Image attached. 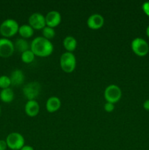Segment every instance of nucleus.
Listing matches in <instances>:
<instances>
[{
    "label": "nucleus",
    "instance_id": "1",
    "mask_svg": "<svg viewBox=\"0 0 149 150\" xmlns=\"http://www.w3.org/2000/svg\"><path fill=\"white\" fill-rule=\"evenodd\" d=\"M30 49L37 57H47L52 54L53 45L51 40L42 36L37 37L31 42Z\"/></svg>",
    "mask_w": 149,
    "mask_h": 150
},
{
    "label": "nucleus",
    "instance_id": "2",
    "mask_svg": "<svg viewBox=\"0 0 149 150\" xmlns=\"http://www.w3.org/2000/svg\"><path fill=\"white\" fill-rule=\"evenodd\" d=\"M19 24L15 20L7 18L0 24V35L4 38L9 39L18 33Z\"/></svg>",
    "mask_w": 149,
    "mask_h": 150
},
{
    "label": "nucleus",
    "instance_id": "3",
    "mask_svg": "<svg viewBox=\"0 0 149 150\" xmlns=\"http://www.w3.org/2000/svg\"><path fill=\"white\" fill-rule=\"evenodd\" d=\"M60 67L61 70L66 73H71L75 70L77 61L76 57L73 53L66 52L63 53L60 57Z\"/></svg>",
    "mask_w": 149,
    "mask_h": 150
},
{
    "label": "nucleus",
    "instance_id": "4",
    "mask_svg": "<svg viewBox=\"0 0 149 150\" xmlns=\"http://www.w3.org/2000/svg\"><path fill=\"white\" fill-rule=\"evenodd\" d=\"M104 97L107 102L116 103L122 97V91L121 88L115 84H110L105 88L104 91Z\"/></svg>",
    "mask_w": 149,
    "mask_h": 150
},
{
    "label": "nucleus",
    "instance_id": "5",
    "mask_svg": "<svg viewBox=\"0 0 149 150\" xmlns=\"http://www.w3.org/2000/svg\"><path fill=\"white\" fill-rule=\"evenodd\" d=\"M7 147L11 150H20L25 145V139L20 133L13 132L6 138Z\"/></svg>",
    "mask_w": 149,
    "mask_h": 150
},
{
    "label": "nucleus",
    "instance_id": "6",
    "mask_svg": "<svg viewBox=\"0 0 149 150\" xmlns=\"http://www.w3.org/2000/svg\"><path fill=\"white\" fill-rule=\"evenodd\" d=\"M131 48L133 53L138 57H145L149 52L148 43L141 38H134L131 42Z\"/></svg>",
    "mask_w": 149,
    "mask_h": 150
},
{
    "label": "nucleus",
    "instance_id": "7",
    "mask_svg": "<svg viewBox=\"0 0 149 150\" xmlns=\"http://www.w3.org/2000/svg\"><path fill=\"white\" fill-rule=\"evenodd\" d=\"M41 92L40 83L37 81H31L26 83L23 87V93L28 100H35Z\"/></svg>",
    "mask_w": 149,
    "mask_h": 150
},
{
    "label": "nucleus",
    "instance_id": "8",
    "mask_svg": "<svg viewBox=\"0 0 149 150\" xmlns=\"http://www.w3.org/2000/svg\"><path fill=\"white\" fill-rule=\"evenodd\" d=\"M29 25L32 26V29L34 30H42L46 26L45 23V16L39 13H34L29 16Z\"/></svg>",
    "mask_w": 149,
    "mask_h": 150
},
{
    "label": "nucleus",
    "instance_id": "9",
    "mask_svg": "<svg viewBox=\"0 0 149 150\" xmlns=\"http://www.w3.org/2000/svg\"><path fill=\"white\" fill-rule=\"evenodd\" d=\"M15 51L14 43L7 38H0V57L8 58Z\"/></svg>",
    "mask_w": 149,
    "mask_h": 150
},
{
    "label": "nucleus",
    "instance_id": "10",
    "mask_svg": "<svg viewBox=\"0 0 149 150\" xmlns=\"http://www.w3.org/2000/svg\"><path fill=\"white\" fill-rule=\"evenodd\" d=\"M86 23H87V26L89 29L96 30V29H99L104 26L105 18L102 15L94 13V14L91 15L88 18Z\"/></svg>",
    "mask_w": 149,
    "mask_h": 150
},
{
    "label": "nucleus",
    "instance_id": "11",
    "mask_svg": "<svg viewBox=\"0 0 149 150\" xmlns=\"http://www.w3.org/2000/svg\"><path fill=\"white\" fill-rule=\"evenodd\" d=\"M61 16L59 12L56 10H51L48 12L45 16V23L46 26L55 28L61 23Z\"/></svg>",
    "mask_w": 149,
    "mask_h": 150
},
{
    "label": "nucleus",
    "instance_id": "12",
    "mask_svg": "<svg viewBox=\"0 0 149 150\" xmlns=\"http://www.w3.org/2000/svg\"><path fill=\"white\" fill-rule=\"evenodd\" d=\"M39 105L35 100H28L25 105V113L30 117H34L38 115L39 112Z\"/></svg>",
    "mask_w": 149,
    "mask_h": 150
},
{
    "label": "nucleus",
    "instance_id": "13",
    "mask_svg": "<svg viewBox=\"0 0 149 150\" xmlns=\"http://www.w3.org/2000/svg\"><path fill=\"white\" fill-rule=\"evenodd\" d=\"M10 79L11 81V86H18L24 82V73L20 69H15L11 73Z\"/></svg>",
    "mask_w": 149,
    "mask_h": 150
},
{
    "label": "nucleus",
    "instance_id": "14",
    "mask_svg": "<svg viewBox=\"0 0 149 150\" xmlns=\"http://www.w3.org/2000/svg\"><path fill=\"white\" fill-rule=\"evenodd\" d=\"M61 100L55 96L51 97L48 98L45 103V107L48 112L55 113L61 108Z\"/></svg>",
    "mask_w": 149,
    "mask_h": 150
},
{
    "label": "nucleus",
    "instance_id": "15",
    "mask_svg": "<svg viewBox=\"0 0 149 150\" xmlns=\"http://www.w3.org/2000/svg\"><path fill=\"white\" fill-rule=\"evenodd\" d=\"M77 45V40L72 36H67L63 40V46L67 52L72 53L76 49Z\"/></svg>",
    "mask_w": 149,
    "mask_h": 150
},
{
    "label": "nucleus",
    "instance_id": "16",
    "mask_svg": "<svg viewBox=\"0 0 149 150\" xmlns=\"http://www.w3.org/2000/svg\"><path fill=\"white\" fill-rule=\"evenodd\" d=\"M14 92L11 88L1 89L0 92V100L5 103H11L14 100Z\"/></svg>",
    "mask_w": 149,
    "mask_h": 150
},
{
    "label": "nucleus",
    "instance_id": "17",
    "mask_svg": "<svg viewBox=\"0 0 149 150\" xmlns=\"http://www.w3.org/2000/svg\"><path fill=\"white\" fill-rule=\"evenodd\" d=\"M14 46L15 50L16 49L18 52L21 53V54L30 49L29 43L26 39H23V38H18V39L16 40L14 43Z\"/></svg>",
    "mask_w": 149,
    "mask_h": 150
},
{
    "label": "nucleus",
    "instance_id": "18",
    "mask_svg": "<svg viewBox=\"0 0 149 150\" xmlns=\"http://www.w3.org/2000/svg\"><path fill=\"white\" fill-rule=\"evenodd\" d=\"M18 34L20 35L21 38L27 39L33 36L34 29L29 24H23L19 26Z\"/></svg>",
    "mask_w": 149,
    "mask_h": 150
},
{
    "label": "nucleus",
    "instance_id": "19",
    "mask_svg": "<svg viewBox=\"0 0 149 150\" xmlns=\"http://www.w3.org/2000/svg\"><path fill=\"white\" fill-rule=\"evenodd\" d=\"M35 57L36 56L34 54V53L31 51V49L28 50V51H25V52L22 53L21 56H20V58H21V61L23 63H26V64H30L34 60Z\"/></svg>",
    "mask_w": 149,
    "mask_h": 150
},
{
    "label": "nucleus",
    "instance_id": "20",
    "mask_svg": "<svg viewBox=\"0 0 149 150\" xmlns=\"http://www.w3.org/2000/svg\"><path fill=\"white\" fill-rule=\"evenodd\" d=\"M42 37H43V38H45V39L48 40H51V39H53V38L55 37L56 31L53 28L46 26L42 30Z\"/></svg>",
    "mask_w": 149,
    "mask_h": 150
},
{
    "label": "nucleus",
    "instance_id": "21",
    "mask_svg": "<svg viewBox=\"0 0 149 150\" xmlns=\"http://www.w3.org/2000/svg\"><path fill=\"white\" fill-rule=\"evenodd\" d=\"M10 86H11V81H10V76H5V75L0 76V88L1 89L10 88Z\"/></svg>",
    "mask_w": 149,
    "mask_h": 150
},
{
    "label": "nucleus",
    "instance_id": "22",
    "mask_svg": "<svg viewBox=\"0 0 149 150\" xmlns=\"http://www.w3.org/2000/svg\"><path fill=\"white\" fill-rule=\"evenodd\" d=\"M104 109L105 110V111L108 113L112 112L115 109V105L113 103H111L106 102V103L104 105Z\"/></svg>",
    "mask_w": 149,
    "mask_h": 150
},
{
    "label": "nucleus",
    "instance_id": "23",
    "mask_svg": "<svg viewBox=\"0 0 149 150\" xmlns=\"http://www.w3.org/2000/svg\"><path fill=\"white\" fill-rule=\"evenodd\" d=\"M142 10L145 14L149 17V1H145L142 5Z\"/></svg>",
    "mask_w": 149,
    "mask_h": 150
},
{
    "label": "nucleus",
    "instance_id": "24",
    "mask_svg": "<svg viewBox=\"0 0 149 150\" xmlns=\"http://www.w3.org/2000/svg\"><path fill=\"white\" fill-rule=\"evenodd\" d=\"M7 148L8 147H7V144L6 141L1 139V140H0V150H6Z\"/></svg>",
    "mask_w": 149,
    "mask_h": 150
},
{
    "label": "nucleus",
    "instance_id": "25",
    "mask_svg": "<svg viewBox=\"0 0 149 150\" xmlns=\"http://www.w3.org/2000/svg\"><path fill=\"white\" fill-rule=\"evenodd\" d=\"M143 108L146 111H149V99L146 100L144 103H143Z\"/></svg>",
    "mask_w": 149,
    "mask_h": 150
},
{
    "label": "nucleus",
    "instance_id": "26",
    "mask_svg": "<svg viewBox=\"0 0 149 150\" xmlns=\"http://www.w3.org/2000/svg\"><path fill=\"white\" fill-rule=\"evenodd\" d=\"M20 150H34V148L32 147V146H29V145H24Z\"/></svg>",
    "mask_w": 149,
    "mask_h": 150
},
{
    "label": "nucleus",
    "instance_id": "27",
    "mask_svg": "<svg viewBox=\"0 0 149 150\" xmlns=\"http://www.w3.org/2000/svg\"><path fill=\"white\" fill-rule=\"evenodd\" d=\"M145 32H146V35H147V36L149 38V25H148V27L146 28Z\"/></svg>",
    "mask_w": 149,
    "mask_h": 150
},
{
    "label": "nucleus",
    "instance_id": "28",
    "mask_svg": "<svg viewBox=\"0 0 149 150\" xmlns=\"http://www.w3.org/2000/svg\"><path fill=\"white\" fill-rule=\"evenodd\" d=\"M0 114H1V107H0Z\"/></svg>",
    "mask_w": 149,
    "mask_h": 150
}]
</instances>
